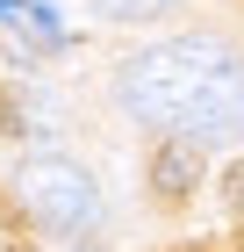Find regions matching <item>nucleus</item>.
I'll use <instances>...</instances> for the list:
<instances>
[{"label": "nucleus", "mask_w": 244, "mask_h": 252, "mask_svg": "<svg viewBox=\"0 0 244 252\" xmlns=\"http://www.w3.org/2000/svg\"><path fill=\"white\" fill-rule=\"evenodd\" d=\"M101 15H115V22H151V15H165L172 0H94Z\"/></svg>", "instance_id": "nucleus-5"}, {"label": "nucleus", "mask_w": 244, "mask_h": 252, "mask_svg": "<svg viewBox=\"0 0 244 252\" xmlns=\"http://www.w3.org/2000/svg\"><path fill=\"white\" fill-rule=\"evenodd\" d=\"M22 130H29V116H22V101L0 87V137H22Z\"/></svg>", "instance_id": "nucleus-6"}, {"label": "nucleus", "mask_w": 244, "mask_h": 252, "mask_svg": "<svg viewBox=\"0 0 244 252\" xmlns=\"http://www.w3.org/2000/svg\"><path fill=\"white\" fill-rule=\"evenodd\" d=\"M223 194H230V209H244V158L230 166V180H223Z\"/></svg>", "instance_id": "nucleus-7"}, {"label": "nucleus", "mask_w": 244, "mask_h": 252, "mask_svg": "<svg viewBox=\"0 0 244 252\" xmlns=\"http://www.w3.org/2000/svg\"><path fill=\"white\" fill-rule=\"evenodd\" d=\"M194 180H201V144L165 137V144H158V158H151V188L165 194V202H180V194H194Z\"/></svg>", "instance_id": "nucleus-4"}, {"label": "nucleus", "mask_w": 244, "mask_h": 252, "mask_svg": "<svg viewBox=\"0 0 244 252\" xmlns=\"http://www.w3.org/2000/svg\"><path fill=\"white\" fill-rule=\"evenodd\" d=\"M122 108L187 144L244 137V58L216 36H172L122 65Z\"/></svg>", "instance_id": "nucleus-1"}, {"label": "nucleus", "mask_w": 244, "mask_h": 252, "mask_svg": "<svg viewBox=\"0 0 244 252\" xmlns=\"http://www.w3.org/2000/svg\"><path fill=\"white\" fill-rule=\"evenodd\" d=\"M15 194H22V209L36 216V231H51V238H86V231L101 223V188H94V173H86L79 158H65V152L22 158Z\"/></svg>", "instance_id": "nucleus-2"}, {"label": "nucleus", "mask_w": 244, "mask_h": 252, "mask_svg": "<svg viewBox=\"0 0 244 252\" xmlns=\"http://www.w3.org/2000/svg\"><path fill=\"white\" fill-rule=\"evenodd\" d=\"M0 43H7V58L36 65L51 51H65V15L51 0H0Z\"/></svg>", "instance_id": "nucleus-3"}]
</instances>
